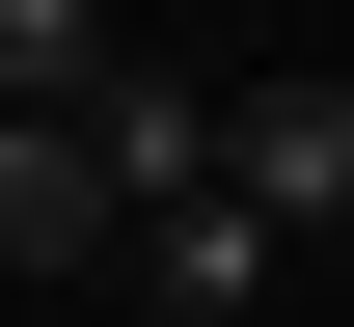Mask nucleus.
<instances>
[{
	"label": "nucleus",
	"mask_w": 354,
	"mask_h": 327,
	"mask_svg": "<svg viewBox=\"0 0 354 327\" xmlns=\"http://www.w3.org/2000/svg\"><path fill=\"white\" fill-rule=\"evenodd\" d=\"M218 191H245L272 245L354 218V55H300V82H245V109H218Z\"/></svg>",
	"instance_id": "nucleus-1"
},
{
	"label": "nucleus",
	"mask_w": 354,
	"mask_h": 327,
	"mask_svg": "<svg viewBox=\"0 0 354 327\" xmlns=\"http://www.w3.org/2000/svg\"><path fill=\"white\" fill-rule=\"evenodd\" d=\"M55 137H82V164H109V245H136V218H164V191H218V109H191V82H164V55H109V82H82V109H55Z\"/></svg>",
	"instance_id": "nucleus-2"
},
{
	"label": "nucleus",
	"mask_w": 354,
	"mask_h": 327,
	"mask_svg": "<svg viewBox=\"0 0 354 327\" xmlns=\"http://www.w3.org/2000/svg\"><path fill=\"white\" fill-rule=\"evenodd\" d=\"M109 273L164 300V327H245V300H272V218H245V191H164V218H136Z\"/></svg>",
	"instance_id": "nucleus-3"
},
{
	"label": "nucleus",
	"mask_w": 354,
	"mask_h": 327,
	"mask_svg": "<svg viewBox=\"0 0 354 327\" xmlns=\"http://www.w3.org/2000/svg\"><path fill=\"white\" fill-rule=\"evenodd\" d=\"M0 273H109V164L55 109H0Z\"/></svg>",
	"instance_id": "nucleus-4"
},
{
	"label": "nucleus",
	"mask_w": 354,
	"mask_h": 327,
	"mask_svg": "<svg viewBox=\"0 0 354 327\" xmlns=\"http://www.w3.org/2000/svg\"><path fill=\"white\" fill-rule=\"evenodd\" d=\"M109 55H136V28H109V0H0V109H82V82H109Z\"/></svg>",
	"instance_id": "nucleus-5"
}]
</instances>
